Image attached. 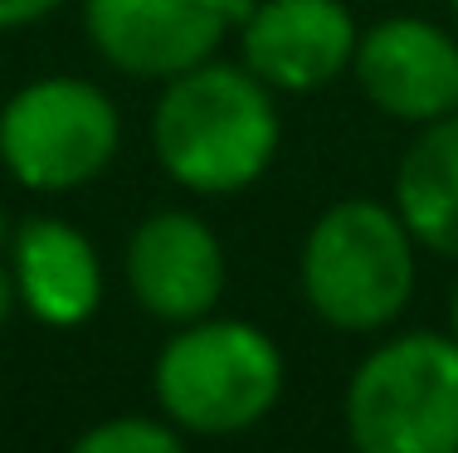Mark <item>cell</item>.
<instances>
[{
  "mask_svg": "<svg viewBox=\"0 0 458 453\" xmlns=\"http://www.w3.org/2000/svg\"><path fill=\"white\" fill-rule=\"evenodd\" d=\"M278 103L259 73L220 54L161 83L151 107V151L191 196H239L278 156Z\"/></svg>",
  "mask_w": 458,
  "mask_h": 453,
  "instance_id": "1",
  "label": "cell"
},
{
  "mask_svg": "<svg viewBox=\"0 0 458 453\" xmlns=\"http://www.w3.org/2000/svg\"><path fill=\"white\" fill-rule=\"evenodd\" d=\"M414 249L395 205L336 200L302 239V298L336 331H386L414 298Z\"/></svg>",
  "mask_w": 458,
  "mask_h": 453,
  "instance_id": "2",
  "label": "cell"
},
{
  "mask_svg": "<svg viewBox=\"0 0 458 453\" xmlns=\"http://www.w3.org/2000/svg\"><path fill=\"white\" fill-rule=\"evenodd\" d=\"M151 385L161 415L181 434L229 439L274 415L283 395V351L254 322L200 317L161 347Z\"/></svg>",
  "mask_w": 458,
  "mask_h": 453,
  "instance_id": "3",
  "label": "cell"
},
{
  "mask_svg": "<svg viewBox=\"0 0 458 453\" xmlns=\"http://www.w3.org/2000/svg\"><path fill=\"white\" fill-rule=\"evenodd\" d=\"M346 434L361 453H458V341L400 331L346 381Z\"/></svg>",
  "mask_w": 458,
  "mask_h": 453,
  "instance_id": "4",
  "label": "cell"
},
{
  "mask_svg": "<svg viewBox=\"0 0 458 453\" xmlns=\"http://www.w3.org/2000/svg\"><path fill=\"white\" fill-rule=\"evenodd\" d=\"M123 147V117L98 83L54 73L15 88L0 107V166L39 196L98 180Z\"/></svg>",
  "mask_w": 458,
  "mask_h": 453,
  "instance_id": "5",
  "label": "cell"
},
{
  "mask_svg": "<svg viewBox=\"0 0 458 453\" xmlns=\"http://www.w3.org/2000/svg\"><path fill=\"white\" fill-rule=\"evenodd\" d=\"M249 10L254 0H83V29L117 73L166 83L215 59Z\"/></svg>",
  "mask_w": 458,
  "mask_h": 453,
  "instance_id": "6",
  "label": "cell"
},
{
  "mask_svg": "<svg viewBox=\"0 0 458 453\" xmlns=\"http://www.w3.org/2000/svg\"><path fill=\"white\" fill-rule=\"evenodd\" d=\"M123 268L137 307L151 312L157 322H171V327L210 317L229 283L220 234L191 210L147 214L127 239Z\"/></svg>",
  "mask_w": 458,
  "mask_h": 453,
  "instance_id": "7",
  "label": "cell"
},
{
  "mask_svg": "<svg viewBox=\"0 0 458 453\" xmlns=\"http://www.w3.org/2000/svg\"><path fill=\"white\" fill-rule=\"evenodd\" d=\"M356 39L342 0H254L239 25V63L274 93H318L352 69Z\"/></svg>",
  "mask_w": 458,
  "mask_h": 453,
  "instance_id": "8",
  "label": "cell"
},
{
  "mask_svg": "<svg viewBox=\"0 0 458 453\" xmlns=\"http://www.w3.org/2000/svg\"><path fill=\"white\" fill-rule=\"evenodd\" d=\"M352 73L361 93L395 122H434L458 113V39L420 15H390L356 39Z\"/></svg>",
  "mask_w": 458,
  "mask_h": 453,
  "instance_id": "9",
  "label": "cell"
},
{
  "mask_svg": "<svg viewBox=\"0 0 458 453\" xmlns=\"http://www.w3.org/2000/svg\"><path fill=\"white\" fill-rule=\"evenodd\" d=\"M20 307L45 327H83L103 302V258L93 239L59 214H30L10 239Z\"/></svg>",
  "mask_w": 458,
  "mask_h": 453,
  "instance_id": "10",
  "label": "cell"
},
{
  "mask_svg": "<svg viewBox=\"0 0 458 453\" xmlns=\"http://www.w3.org/2000/svg\"><path fill=\"white\" fill-rule=\"evenodd\" d=\"M395 210L420 249L458 258V113L424 122L400 156Z\"/></svg>",
  "mask_w": 458,
  "mask_h": 453,
  "instance_id": "11",
  "label": "cell"
},
{
  "mask_svg": "<svg viewBox=\"0 0 458 453\" xmlns=\"http://www.w3.org/2000/svg\"><path fill=\"white\" fill-rule=\"evenodd\" d=\"M181 444H185V434L166 415L161 419L117 415V419H103V424L83 429V434L73 439L79 453H176Z\"/></svg>",
  "mask_w": 458,
  "mask_h": 453,
  "instance_id": "12",
  "label": "cell"
},
{
  "mask_svg": "<svg viewBox=\"0 0 458 453\" xmlns=\"http://www.w3.org/2000/svg\"><path fill=\"white\" fill-rule=\"evenodd\" d=\"M64 0H0V29H25L39 25L45 15H54Z\"/></svg>",
  "mask_w": 458,
  "mask_h": 453,
  "instance_id": "13",
  "label": "cell"
},
{
  "mask_svg": "<svg viewBox=\"0 0 458 453\" xmlns=\"http://www.w3.org/2000/svg\"><path fill=\"white\" fill-rule=\"evenodd\" d=\"M20 307V293H15V273H10L5 264H0V327L10 322V312Z\"/></svg>",
  "mask_w": 458,
  "mask_h": 453,
  "instance_id": "14",
  "label": "cell"
},
{
  "mask_svg": "<svg viewBox=\"0 0 458 453\" xmlns=\"http://www.w3.org/2000/svg\"><path fill=\"white\" fill-rule=\"evenodd\" d=\"M449 337L458 341V288H454V302H449Z\"/></svg>",
  "mask_w": 458,
  "mask_h": 453,
  "instance_id": "15",
  "label": "cell"
},
{
  "mask_svg": "<svg viewBox=\"0 0 458 453\" xmlns=\"http://www.w3.org/2000/svg\"><path fill=\"white\" fill-rule=\"evenodd\" d=\"M449 5H454V15H458V0H449Z\"/></svg>",
  "mask_w": 458,
  "mask_h": 453,
  "instance_id": "16",
  "label": "cell"
}]
</instances>
